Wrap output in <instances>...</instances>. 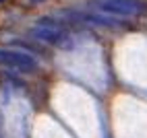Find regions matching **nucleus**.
Instances as JSON below:
<instances>
[{
    "instance_id": "obj_1",
    "label": "nucleus",
    "mask_w": 147,
    "mask_h": 138,
    "mask_svg": "<svg viewBox=\"0 0 147 138\" xmlns=\"http://www.w3.org/2000/svg\"><path fill=\"white\" fill-rule=\"evenodd\" d=\"M102 13H108L112 17H135L145 11V4L141 0H102L97 2Z\"/></svg>"
},
{
    "instance_id": "obj_2",
    "label": "nucleus",
    "mask_w": 147,
    "mask_h": 138,
    "mask_svg": "<svg viewBox=\"0 0 147 138\" xmlns=\"http://www.w3.org/2000/svg\"><path fill=\"white\" fill-rule=\"evenodd\" d=\"M0 62L6 66H13L17 70H23V72H33L37 68L35 58L21 54V52H11V50H0Z\"/></svg>"
},
{
    "instance_id": "obj_3",
    "label": "nucleus",
    "mask_w": 147,
    "mask_h": 138,
    "mask_svg": "<svg viewBox=\"0 0 147 138\" xmlns=\"http://www.w3.org/2000/svg\"><path fill=\"white\" fill-rule=\"evenodd\" d=\"M35 35L37 37H44L46 41H52V43H56L58 39H60V33H58V31H37Z\"/></svg>"
}]
</instances>
